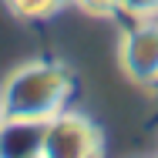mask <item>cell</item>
Listing matches in <instances>:
<instances>
[{
  "instance_id": "6da1fadb",
  "label": "cell",
  "mask_w": 158,
  "mask_h": 158,
  "mask_svg": "<svg viewBox=\"0 0 158 158\" xmlns=\"http://www.w3.org/2000/svg\"><path fill=\"white\" fill-rule=\"evenodd\" d=\"M74 98V74L61 61H24L17 64L3 81H0V101L7 118L14 121H37L44 125L64 111Z\"/></svg>"
},
{
  "instance_id": "7a4b0ae2",
  "label": "cell",
  "mask_w": 158,
  "mask_h": 158,
  "mask_svg": "<svg viewBox=\"0 0 158 158\" xmlns=\"http://www.w3.org/2000/svg\"><path fill=\"white\" fill-rule=\"evenodd\" d=\"M104 152V131L71 104L40 125V158H98Z\"/></svg>"
},
{
  "instance_id": "3957f363",
  "label": "cell",
  "mask_w": 158,
  "mask_h": 158,
  "mask_svg": "<svg viewBox=\"0 0 158 158\" xmlns=\"http://www.w3.org/2000/svg\"><path fill=\"white\" fill-rule=\"evenodd\" d=\"M118 64L135 84H152L158 74V17L152 20H128L118 40Z\"/></svg>"
},
{
  "instance_id": "277c9868",
  "label": "cell",
  "mask_w": 158,
  "mask_h": 158,
  "mask_svg": "<svg viewBox=\"0 0 158 158\" xmlns=\"http://www.w3.org/2000/svg\"><path fill=\"white\" fill-rule=\"evenodd\" d=\"M0 158H40V125L7 118L0 128Z\"/></svg>"
},
{
  "instance_id": "5b68a950",
  "label": "cell",
  "mask_w": 158,
  "mask_h": 158,
  "mask_svg": "<svg viewBox=\"0 0 158 158\" xmlns=\"http://www.w3.org/2000/svg\"><path fill=\"white\" fill-rule=\"evenodd\" d=\"M7 10L20 20H47L54 14H61L71 0H3Z\"/></svg>"
},
{
  "instance_id": "8992f818",
  "label": "cell",
  "mask_w": 158,
  "mask_h": 158,
  "mask_svg": "<svg viewBox=\"0 0 158 158\" xmlns=\"http://www.w3.org/2000/svg\"><path fill=\"white\" fill-rule=\"evenodd\" d=\"M118 14L128 20H152L158 17V0H118Z\"/></svg>"
},
{
  "instance_id": "52a82bcc",
  "label": "cell",
  "mask_w": 158,
  "mask_h": 158,
  "mask_svg": "<svg viewBox=\"0 0 158 158\" xmlns=\"http://www.w3.org/2000/svg\"><path fill=\"white\" fill-rule=\"evenodd\" d=\"M71 7H77L88 17H114L118 14V0H71Z\"/></svg>"
},
{
  "instance_id": "ba28073f",
  "label": "cell",
  "mask_w": 158,
  "mask_h": 158,
  "mask_svg": "<svg viewBox=\"0 0 158 158\" xmlns=\"http://www.w3.org/2000/svg\"><path fill=\"white\" fill-rule=\"evenodd\" d=\"M7 125V111H3V101H0V128Z\"/></svg>"
},
{
  "instance_id": "9c48e42d",
  "label": "cell",
  "mask_w": 158,
  "mask_h": 158,
  "mask_svg": "<svg viewBox=\"0 0 158 158\" xmlns=\"http://www.w3.org/2000/svg\"><path fill=\"white\" fill-rule=\"evenodd\" d=\"M148 88H152V91H155V94H158V74H155V81H152V84H148Z\"/></svg>"
}]
</instances>
